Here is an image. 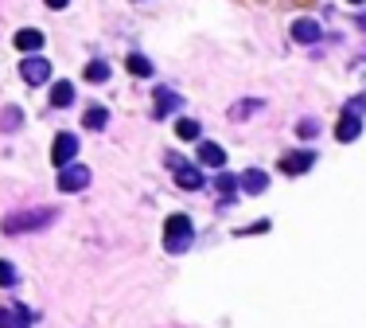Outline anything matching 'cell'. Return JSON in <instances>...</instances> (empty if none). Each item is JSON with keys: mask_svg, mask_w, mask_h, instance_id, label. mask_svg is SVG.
I'll list each match as a JSON object with an SVG mask.
<instances>
[{"mask_svg": "<svg viewBox=\"0 0 366 328\" xmlns=\"http://www.w3.org/2000/svg\"><path fill=\"white\" fill-rule=\"evenodd\" d=\"M261 230H269V219H261V223H253V227H238L234 235H261Z\"/></svg>", "mask_w": 366, "mask_h": 328, "instance_id": "25", "label": "cell"}, {"mask_svg": "<svg viewBox=\"0 0 366 328\" xmlns=\"http://www.w3.org/2000/svg\"><path fill=\"white\" fill-rule=\"evenodd\" d=\"M195 239V227L187 215H168V223H164V250L168 254H183L187 246H191Z\"/></svg>", "mask_w": 366, "mask_h": 328, "instance_id": "1", "label": "cell"}, {"mask_svg": "<svg viewBox=\"0 0 366 328\" xmlns=\"http://www.w3.org/2000/svg\"><path fill=\"white\" fill-rule=\"evenodd\" d=\"M238 188H242L246 196H261V192L269 188V176L261 172V168H246V172L238 176Z\"/></svg>", "mask_w": 366, "mask_h": 328, "instance_id": "10", "label": "cell"}, {"mask_svg": "<svg viewBox=\"0 0 366 328\" xmlns=\"http://www.w3.org/2000/svg\"><path fill=\"white\" fill-rule=\"evenodd\" d=\"M296 133L308 141V137H316V133H320V125H316V121H300V125H296Z\"/></svg>", "mask_w": 366, "mask_h": 328, "instance_id": "24", "label": "cell"}, {"mask_svg": "<svg viewBox=\"0 0 366 328\" xmlns=\"http://www.w3.org/2000/svg\"><path fill=\"white\" fill-rule=\"evenodd\" d=\"M70 102H75V86H70V82H55L51 86V106L66 109Z\"/></svg>", "mask_w": 366, "mask_h": 328, "instance_id": "16", "label": "cell"}, {"mask_svg": "<svg viewBox=\"0 0 366 328\" xmlns=\"http://www.w3.org/2000/svg\"><path fill=\"white\" fill-rule=\"evenodd\" d=\"M168 164H172L175 184H180V188H187V192H199V188H203V172H199L195 164H183L180 156H168Z\"/></svg>", "mask_w": 366, "mask_h": 328, "instance_id": "7", "label": "cell"}, {"mask_svg": "<svg viewBox=\"0 0 366 328\" xmlns=\"http://www.w3.org/2000/svg\"><path fill=\"white\" fill-rule=\"evenodd\" d=\"M292 39H296V44H316V39H320V24L316 20H296L292 24Z\"/></svg>", "mask_w": 366, "mask_h": 328, "instance_id": "13", "label": "cell"}, {"mask_svg": "<svg viewBox=\"0 0 366 328\" xmlns=\"http://www.w3.org/2000/svg\"><path fill=\"white\" fill-rule=\"evenodd\" d=\"M82 188H90V168L86 164H66V168H59V192H82Z\"/></svg>", "mask_w": 366, "mask_h": 328, "instance_id": "5", "label": "cell"}, {"mask_svg": "<svg viewBox=\"0 0 366 328\" xmlns=\"http://www.w3.org/2000/svg\"><path fill=\"white\" fill-rule=\"evenodd\" d=\"M363 109H366V94H358L355 102H347V109L339 113V125H335V141H358V133H363Z\"/></svg>", "mask_w": 366, "mask_h": 328, "instance_id": "2", "label": "cell"}, {"mask_svg": "<svg viewBox=\"0 0 366 328\" xmlns=\"http://www.w3.org/2000/svg\"><path fill=\"white\" fill-rule=\"evenodd\" d=\"M70 0H47V8H66Z\"/></svg>", "mask_w": 366, "mask_h": 328, "instance_id": "26", "label": "cell"}, {"mask_svg": "<svg viewBox=\"0 0 366 328\" xmlns=\"http://www.w3.org/2000/svg\"><path fill=\"white\" fill-rule=\"evenodd\" d=\"M125 66H129V75H137V78H148L152 75V63L144 59V55H129V59H125Z\"/></svg>", "mask_w": 366, "mask_h": 328, "instance_id": "18", "label": "cell"}, {"mask_svg": "<svg viewBox=\"0 0 366 328\" xmlns=\"http://www.w3.org/2000/svg\"><path fill=\"white\" fill-rule=\"evenodd\" d=\"M312 164H316V153L308 149V153H285V156H280L277 168H280L285 176H300V172H308Z\"/></svg>", "mask_w": 366, "mask_h": 328, "instance_id": "9", "label": "cell"}, {"mask_svg": "<svg viewBox=\"0 0 366 328\" xmlns=\"http://www.w3.org/2000/svg\"><path fill=\"white\" fill-rule=\"evenodd\" d=\"M75 156H78V137H75V133H59V137H55V145H51L55 168H66V164H75Z\"/></svg>", "mask_w": 366, "mask_h": 328, "instance_id": "6", "label": "cell"}, {"mask_svg": "<svg viewBox=\"0 0 366 328\" xmlns=\"http://www.w3.org/2000/svg\"><path fill=\"white\" fill-rule=\"evenodd\" d=\"M215 188H218V192H222V196H234V192H238V180H234V176H227V172H222V176H218V180H215Z\"/></svg>", "mask_w": 366, "mask_h": 328, "instance_id": "23", "label": "cell"}, {"mask_svg": "<svg viewBox=\"0 0 366 328\" xmlns=\"http://www.w3.org/2000/svg\"><path fill=\"white\" fill-rule=\"evenodd\" d=\"M175 137H180V141H199V121L180 118L175 121Z\"/></svg>", "mask_w": 366, "mask_h": 328, "instance_id": "17", "label": "cell"}, {"mask_svg": "<svg viewBox=\"0 0 366 328\" xmlns=\"http://www.w3.org/2000/svg\"><path fill=\"white\" fill-rule=\"evenodd\" d=\"M351 4H366V0H351Z\"/></svg>", "mask_w": 366, "mask_h": 328, "instance_id": "27", "label": "cell"}, {"mask_svg": "<svg viewBox=\"0 0 366 328\" xmlns=\"http://www.w3.org/2000/svg\"><path fill=\"white\" fill-rule=\"evenodd\" d=\"M199 164H203V168H222V164H227V153H222V145L203 141V145H199Z\"/></svg>", "mask_w": 366, "mask_h": 328, "instance_id": "12", "label": "cell"}, {"mask_svg": "<svg viewBox=\"0 0 366 328\" xmlns=\"http://www.w3.org/2000/svg\"><path fill=\"white\" fill-rule=\"evenodd\" d=\"M86 82H109V63H86Z\"/></svg>", "mask_w": 366, "mask_h": 328, "instance_id": "19", "label": "cell"}, {"mask_svg": "<svg viewBox=\"0 0 366 328\" xmlns=\"http://www.w3.org/2000/svg\"><path fill=\"white\" fill-rule=\"evenodd\" d=\"M16 282H20V273H16V266L0 258V289H12Z\"/></svg>", "mask_w": 366, "mask_h": 328, "instance_id": "20", "label": "cell"}, {"mask_svg": "<svg viewBox=\"0 0 366 328\" xmlns=\"http://www.w3.org/2000/svg\"><path fill=\"white\" fill-rule=\"evenodd\" d=\"M55 211L51 208H39V211H20V215H8L4 219V235H20V230H39V227H51Z\"/></svg>", "mask_w": 366, "mask_h": 328, "instance_id": "3", "label": "cell"}, {"mask_svg": "<svg viewBox=\"0 0 366 328\" xmlns=\"http://www.w3.org/2000/svg\"><path fill=\"white\" fill-rule=\"evenodd\" d=\"M20 78L28 82V86H44L47 78H51V63H47L44 55H28L20 63Z\"/></svg>", "mask_w": 366, "mask_h": 328, "instance_id": "4", "label": "cell"}, {"mask_svg": "<svg viewBox=\"0 0 366 328\" xmlns=\"http://www.w3.org/2000/svg\"><path fill=\"white\" fill-rule=\"evenodd\" d=\"M35 313L28 305H4L0 309V328H32Z\"/></svg>", "mask_w": 366, "mask_h": 328, "instance_id": "8", "label": "cell"}, {"mask_svg": "<svg viewBox=\"0 0 366 328\" xmlns=\"http://www.w3.org/2000/svg\"><path fill=\"white\" fill-rule=\"evenodd\" d=\"M16 47L28 55H35L39 47H44V32H35V28H23V32H16Z\"/></svg>", "mask_w": 366, "mask_h": 328, "instance_id": "14", "label": "cell"}, {"mask_svg": "<svg viewBox=\"0 0 366 328\" xmlns=\"http://www.w3.org/2000/svg\"><path fill=\"white\" fill-rule=\"evenodd\" d=\"M258 109H261V102H238V106L234 109H230V118H249V113H258Z\"/></svg>", "mask_w": 366, "mask_h": 328, "instance_id": "22", "label": "cell"}, {"mask_svg": "<svg viewBox=\"0 0 366 328\" xmlns=\"http://www.w3.org/2000/svg\"><path fill=\"white\" fill-rule=\"evenodd\" d=\"M106 121H109L106 106H86V113H82V125L86 129H106Z\"/></svg>", "mask_w": 366, "mask_h": 328, "instance_id": "15", "label": "cell"}, {"mask_svg": "<svg viewBox=\"0 0 366 328\" xmlns=\"http://www.w3.org/2000/svg\"><path fill=\"white\" fill-rule=\"evenodd\" d=\"M20 121H23V113H20L16 106L4 109V133H16V129H20Z\"/></svg>", "mask_w": 366, "mask_h": 328, "instance_id": "21", "label": "cell"}, {"mask_svg": "<svg viewBox=\"0 0 366 328\" xmlns=\"http://www.w3.org/2000/svg\"><path fill=\"white\" fill-rule=\"evenodd\" d=\"M180 106H183V94H175V90H156V106H152V118H168V113H175Z\"/></svg>", "mask_w": 366, "mask_h": 328, "instance_id": "11", "label": "cell"}]
</instances>
